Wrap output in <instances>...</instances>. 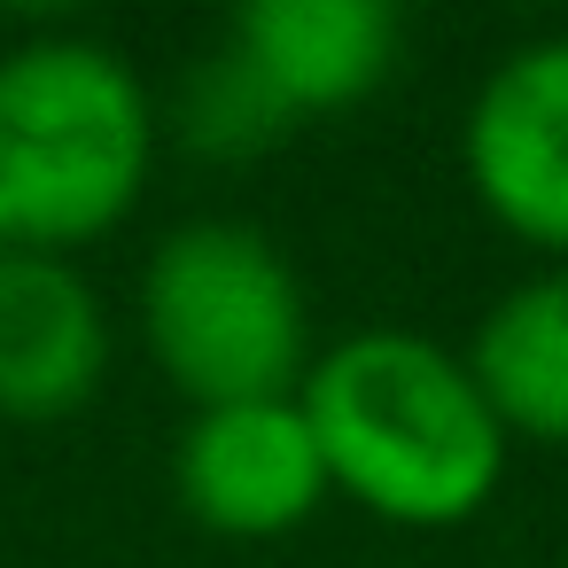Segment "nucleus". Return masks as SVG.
Returning a JSON list of instances; mask_svg holds the SVG:
<instances>
[{
  "label": "nucleus",
  "mask_w": 568,
  "mask_h": 568,
  "mask_svg": "<svg viewBox=\"0 0 568 568\" xmlns=\"http://www.w3.org/2000/svg\"><path fill=\"white\" fill-rule=\"evenodd\" d=\"M335 498L397 529H459L506 483V420L467 351L413 327H358L327 343L296 389Z\"/></svg>",
  "instance_id": "f257e3e1"
},
{
  "label": "nucleus",
  "mask_w": 568,
  "mask_h": 568,
  "mask_svg": "<svg viewBox=\"0 0 568 568\" xmlns=\"http://www.w3.org/2000/svg\"><path fill=\"white\" fill-rule=\"evenodd\" d=\"M156 164V102L141 71L79 32L0 55V219L17 250L71 257L133 219Z\"/></svg>",
  "instance_id": "f03ea898"
},
{
  "label": "nucleus",
  "mask_w": 568,
  "mask_h": 568,
  "mask_svg": "<svg viewBox=\"0 0 568 568\" xmlns=\"http://www.w3.org/2000/svg\"><path fill=\"white\" fill-rule=\"evenodd\" d=\"M141 343L195 413L296 397L320 358L296 265L250 219H187L149 250Z\"/></svg>",
  "instance_id": "7ed1b4c3"
},
{
  "label": "nucleus",
  "mask_w": 568,
  "mask_h": 568,
  "mask_svg": "<svg viewBox=\"0 0 568 568\" xmlns=\"http://www.w3.org/2000/svg\"><path fill=\"white\" fill-rule=\"evenodd\" d=\"M459 172L514 242L568 265V32L521 40L483 71L459 118Z\"/></svg>",
  "instance_id": "20e7f679"
},
{
  "label": "nucleus",
  "mask_w": 568,
  "mask_h": 568,
  "mask_svg": "<svg viewBox=\"0 0 568 568\" xmlns=\"http://www.w3.org/2000/svg\"><path fill=\"white\" fill-rule=\"evenodd\" d=\"M172 490L187 521H203L211 537H288L335 498L320 436L296 397L195 413L172 452Z\"/></svg>",
  "instance_id": "39448f33"
},
{
  "label": "nucleus",
  "mask_w": 568,
  "mask_h": 568,
  "mask_svg": "<svg viewBox=\"0 0 568 568\" xmlns=\"http://www.w3.org/2000/svg\"><path fill=\"white\" fill-rule=\"evenodd\" d=\"M219 40L304 125V118H335V110L366 102L374 87H389V71L405 55V17L389 0H250V9L226 17Z\"/></svg>",
  "instance_id": "423d86ee"
},
{
  "label": "nucleus",
  "mask_w": 568,
  "mask_h": 568,
  "mask_svg": "<svg viewBox=\"0 0 568 568\" xmlns=\"http://www.w3.org/2000/svg\"><path fill=\"white\" fill-rule=\"evenodd\" d=\"M110 374V312L71 257L0 265V420H63Z\"/></svg>",
  "instance_id": "0eeeda50"
},
{
  "label": "nucleus",
  "mask_w": 568,
  "mask_h": 568,
  "mask_svg": "<svg viewBox=\"0 0 568 568\" xmlns=\"http://www.w3.org/2000/svg\"><path fill=\"white\" fill-rule=\"evenodd\" d=\"M467 366H475L490 413L506 420V436L568 452V265L514 281L483 312Z\"/></svg>",
  "instance_id": "6e6552de"
},
{
  "label": "nucleus",
  "mask_w": 568,
  "mask_h": 568,
  "mask_svg": "<svg viewBox=\"0 0 568 568\" xmlns=\"http://www.w3.org/2000/svg\"><path fill=\"white\" fill-rule=\"evenodd\" d=\"M172 133H180L203 164H257V156H273V149L296 133V118H288L281 94L219 40L203 63H187V79H180V94H172Z\"/></svg>",
  "instance_id": "1a4fd4ad"
},
{
  "label": "nucleus",
  "mask_w": 568,
  "mask_h": 568,
  "mask_svg": "<svg viewBox=\"0 0 568 568\" xmlns=\"http://www.w3.org/2000/svg\"><path fill=\"white\" fill-rule=\"evenodd\" d=\"M17 257V234H9V219H0V265H9Z\"/></svg>",
  "instance_id": "9d476101"
}]
</instances>
